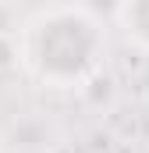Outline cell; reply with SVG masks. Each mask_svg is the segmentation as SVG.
Returning <instances> with one entry per match:
<instances>
[{"label":"cell","mask_w":149,"mask_h":153,"mask_svg":"<svg viewBox=\"0 0 149 153\" xmlns=\"http://www.w3.org/2000/svg\"><path fill=\"white\" fill-rule=\"evenodd\" d=\"M110 50L107 22L85 4H46L21 18L14 57L21 71L50 93H78L92 85Z\"/></svg>","instance_id":"cell-1"},{"label":"cell","mask_w":149,"mask_h":153,"mask_svg":"<svg viewBox=\"0 0 149 153\" xmlns=\"http://www.w3.org/2000/svg\"><path fill=\"white\" fill-rule=\"evenodd\" d=\"M114 25L135 50L149 53V0H124L114 7Z\"/></svg>","instance_id":"cell-2"}]
</instances>
